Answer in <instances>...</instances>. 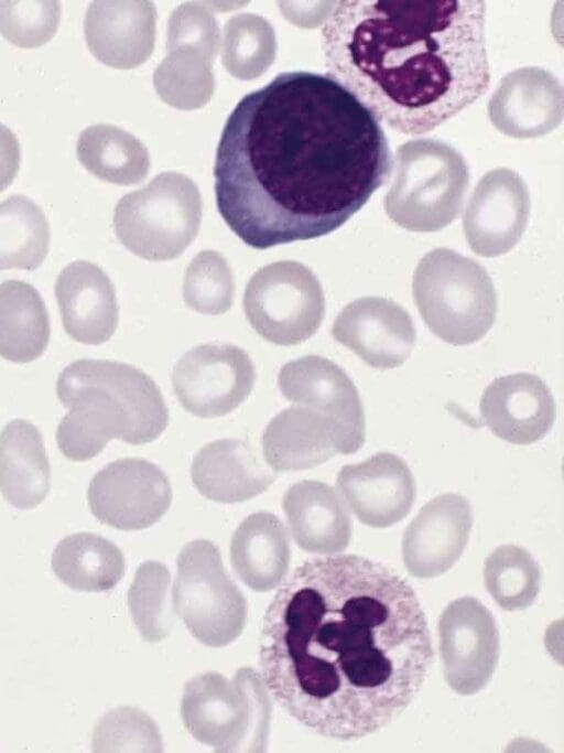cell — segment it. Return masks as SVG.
<instances>
[{
	"label": "cell",
	"mask_w": 564,
	"mask_h": 753,
	"mask_svg": "<svg viewBox=\"0 0 564 753\" xmlns=\"http://www.w3.org/2000/svg\"><path fill=\"white\" fill-rule=\"evenodd\" d=\"M432 661L414 590L361 556L303 562L264 614L261 678L291 717L322 736L357 740L387 727L420 692Z\"/></svg>",
	"instance_id": "obj_1"
},
{
	"label": "cell",
	"mask_w": 564,
	"mask_h": 753,
	"mask_svg": "<svg viewBox=\"0 0 564 753\" xmlns=\"http://www.w3.org/2000/svg\"><path fill=\"white\" fill-rule=\"evenodd\" d=\"M391 170L382 127L346 87L328 74L284 72L226 120L217 208L252 248L308 240L344 225Z\"/></svg>",
	"instance_id": "obj_2"
},
{
	"label": "cell",
	"mask_w": 564,
	"mask_h": 753,
	"mask_svg": "<svg viewBox=\"0 0 564 753\" xmlns=\"http://www.w3.org/2000/svg\"><path fill=\"white\" fill-rule=\"evenodd\" d=\"M322 30L328 75L377 120L429 132L490 83L481 0H343Z\"/></svg>",
	"instance_id": "obj_3"
},
{
	"label": "cell",
	"mask_w": 564,
	"mask_h": 753,
	"mask_svg": "<svg viewBox=\"0 0 564 753\" xmlns=\"http://www.w3.org/2000/svg\"><path fill=\"white\" fill-rule=\"evenodd\" d=\"M56 394L68 409L56 430L57 447L74 462L95 458L111 439L130 444L154 441L169 423L156 384L124 363L77 359L58 375Z\"/></svg>",
	"instance_id": "obj_4"
},
{
	"label": "cell",
	"mask_w": 564,
	"mask_h": 753,
	"mask_svg": "<svg viewBox=\"0 0 564 753\" xmlns=\"http://www.w3.org/2000/svg\"><path fill=\"white\" fill-rule=\"evenodd\" d=\"M412 289L426 325L446 343H475L495 322L497 295L488 272L452 249L427 252L415 269Z\"/></svg>",
	"instance_id": "obj_5"
},
{
	"label": "cell",
	"mask_w": 564,
	"mask_h": 753,
	"mask_svg": "<svg viewBox=\"0 0 564 753\" xmlns=\"http://www.w3.org/2000/svg\"><path fill=\"white\" fill-rule=\"evenodd\" d=\"M181 714L188 732L217 752L265 750L271 702L261 675L240 668L231 679L208 671L184 688Z\"/></svg>",
	"instance_id": "obj_6"
},
{
	"label": "cell",
	"mask_w": 564,
	"mask_h": 753,
	"mask_svg": "<svg viewBox=\"0 0 564 753\" xmlns=\"http://www.w3.org/2000/svg\"><path fill=\"white\" fill-rule=\"evenodd\" d=\"M469 183L464 157L441 140H410L398 148L395 173L383 200L387 215L411 232H436L459 214Z\"/></svg>",
	"instance_id": "obj_7"
},
{
	"label": "cell",
	"mask_w": 564,
	"mask_h": 753,
	"mask_svg": "<svg viewBox=\"0 0 564 753\" xmlns=\"http://www.w3.org/2000/svg\"><path fill=\"white\" fill-rule=\"evenodd\" d=\"M202 209L196 184L182 173L169 171L118 201L113 227L132 254L152 261L171 260L196 237Z\"/></svg>",
	"instance_id": "obj_8"
},
{
	"label": "cell",
	"mask_w": 564,
	"mask_h": 753,
	"mask_svg": "<svg viewBox=\"0 0 564 753\" xmlns=\"http://www.w3.org/2000/svg\"><path fill=\"white\" fill-rule=\"evenodd\" d=\"M176 564L173 606L191 634L210 647L234 642L245 627L247 603L228 577L219 549L208 540H193Z\"/></svg>",
	"instance_id": "obj_9"
},
{
	"label": "cell",
	"mask_w": 564,
	"mask_h": 753,
	"mask_svg": "<svg viewBox=\"0 0 564 753\" xmlns=\"http://www.w3.org/2000/svg\"><path fill=\"white\" fill-rule=\"evenodd\" d=\"M246 316L264 340L295 345L318 330L325 314V298L317 277L297 261L272 262L259 269L247 283Z\"/></svg>",
	"instance_id": "obj_10"
},
{
	"label": "cell",
	"mask_w": 564,
	"mask_h": 753,
	"mask_svg": "<svg viewBox=\"0 0 564 753\" xmlns=\"http://www.w3.org/2000/svg\"><path fill=\"white\" fill-rule=\"evenodd\" d=\"M256 380L249 355L232 344H204L174 365L172 384L182 407L199 418L235 410L250 395Z\"/></svg>",
	"instance_id": "obj_11"
},
{
	"label": "cell",
	"mask_w": 564,
	"mask_h": 753,
	"mask_svg": "<svg viewBox=\"0 0 564 753\" xmlns=\"http://www.w3.org/2000/svg\"><path fill=\"white\" fill-rule=\"evenodd\" d=\"M87 499L100 523L120 530H141L167 512L172 488L158 465L143 459L124 458L94 475Z\"/></svg>",
	"instance_id": "obj_12"
},
{
	"label": "cell",
	"mask_w": 564,
	"mask_h": 753,
	"mask_svg": "<svg viewBox=\"0 0 564 753\" xmlns=\"http://www.w3.org/2000/svg\"><path fill=\"white\" fill-rule=\"evenodd\" d=\"M437 633L448 686L463 696L481 690L499 658V632L490 611L475 598L456 599L443 610Z\"/></svg>",
	"instance_id": "obj_13"
},
{
	"label": "cell",
	"mask_w": 564,
	"mask_h": 753,
	"mask_svg": "<svg viewBox=\"0 0 564 753\" xmlns=\"http://www.w3.org/2000/svg\"><path fill=\"white\" fill-rule=\"evenodd\" d=\"M530 215V194L513 170L486 173L475 187L463 216V230L471 250L496 257L511 250L523 235Z\"/></svg>",
	"instance_id": "obj_14"
},
{
	"label": "cell",
	"mask_w": 564,
	"mask_h": 753,
	"mask_svg": "<svg viewBox=\"0 0 564 753\" xmlns=\"http://www.w3.org/2000/svg\"><path fill=\"white\" fill-rule=\"evenodd\" d=\"M279 387L291 402L327 416L337 426L347 454L364 445L365 415L358 390L334 362L317 355L291 361L280 370Z\"/></svg>",
	"instance_id": "obj_15"
},
{
	"label": "cell",
	"mask_w": 564,
	"mask_h": 753,
	"mask_svg": "<svg viewBox=\"0 0 564 753\" xmlns=\"http://www.w3.org/2000/svg\"><path fill=\"white\" fill-rule=\"evenodd\" d=\"M332 335L369 366L389 369L410 357L416 331L410 314L394 301L365 297L339 312Z\"/></svg>",
	"instance_id": "obj_16"
},
{
	"label": "cell",
	"mask_w": 564,
	"mask_h": 753,
	"mask_svg": "<svg viewBox=\"0 0 564 753\" xmlns=\"http://www.w3.org/2000/svg\"><path fill=\"white\" fill-rule=\"evenodd\" d=\"M473 526L467 498L456 493L426 503L406 527L402 560L413 577L430 579L445 573L462 556Z\"/></svg>",
	"instance_id": "obj_17"
},
{
	"label": "cell",
	"mask_w": 564,
	"mask_h": 753,
	"mask_svg": "<svg viewBox=\"0 0 564 753\" xmlns=\"http://www.w3.org/2000/svg\"><path fill=\"white\" fill-rule=\"evenodd\" d=\"M487 110L494 127L508 137L544 136L557 128L563 119L562 83L541 67L517 68L500 79Z\"/></svg>",
	"instance_id": "obj_18"
},
{
	"label": "cell",
	"mask_w": 564,
	"mask_h": 753,
	"mask_svg": "<svg viewBox=\"0 0 564 753\" xmlns=\"http://www.w3.org/2000/svg\"><path fill=\"white\" fill-rule=\"evenodd\" d=\"M337 486L359 521L372 528L402 520L415 499V482L408 464L389 452L343 466Z\"/></svg>",
	"instance_id": "obj_19"
},
{
	"label": "cell",
	"mask_w": 564,
	"mask_h": 753,
	"mask_svg": "<svg viewBox=\"0 0 564 753\" xmlns=\"http://www.w3.org/2000/svg\"><path fill=\"white\" fill-rule=\"evenodd\" d=\"M480 418L498 438L513 444L543 439L555 419V404L538 376L518 373L496 378L482 392Z\"/></svg>",
	"instance_id": "obj_20"
},
{
	"label": "cell",
	"mask_w": 564,
	"mask_h": 753,
	"mask_svg": "<svg viewBox=\"0 0 564 753\" xmlns=\"http://www.w3.org/2000/svg\"><path fill=\"white\" fill-rule=\"evenodd\" d=\"M156 10L151 1H93L85 14L84 34L101 63L130 69L153 52Z\"/></svg>",
	"instance_id": "obj_21"
},
{
	"label": "cell",
	"mask_w": 564,
	"mask_h": 753,
	"mask_svg": "<svg viewBox=\"0 0 564 753\" xmlns=\"http://www.w3.org/2000/svg\"><path fill=\"white\" fill-rule=\"evenodd\" d=\"M55 297L64 330L76 342L99 345L113 335L119 319L116 291L99 266L86 260L65 266Z\"/></svg>",
	"instance_id": "obj_22"
},
{
	"label": "cell",
	"mask_w": 564,
	"mask_h": 753,
	"mask_svg": "<svg viewBox=\"0 0 564 753\" xmlns=\"http://www.w3.org/2000/svg\"><path fill=\"white\" fill-rule=\"evenodd\" d=\"M262 451L276 472L307 470L337 453L347 454L337 426L324 413L301 405L271 419L262 434Z\"/></svg>",
	"instance_id": "obj_23"
},
{
	"label": "cell",
	"mask_w": 564,
	"mask_h": 753,
	"mask_svg": "<svg viewBox=\"0 0 564 753\" xmlns=\"http://www.w3.org/2000/svg\"><path fill=\"white\" fill-rule=\"evenodd\" d=\"M191 475L203 496L227 504L251 499L275 480L250 443L238 439H221L203 447L193 459Z\"/></svg>",
	"instance_id": "obj_24"
},
{
	"label": "cell",
	"mask_w": 564,
	"mask_h": 753,
	"mask_svg": "<svg viewBox=\"0 0 564 753\" xmlns=\"http://www.w3.org/2000/svg\"><path fill=\"white\" fill-rule=\"evenodd\" d=\"M282 507L296 545L311 553L344 551L351 538L349 513L336 491L319 481H302L284 494Z\"/></svg>",
	"instance_id": "obj_25"
},
{
	"label": "cell",
	"mask_w": 564,
	"mask_h": 753,
	"mask_svg": "<svg viewBox=\"0 0 564 753\" xmlns=\"http://www.w3.org/2000/svg\"><path fill=\"white\" fill-rule=\"evenodd\" d=\"M51 488V467L41 431L14 419L0 433V492L18 509L39 506Z\"/></svg>",
	"instance_id": "obj_26"
},
{
	"label": "cell",
	"mask_w": 564,
	"mask_h": 753,
	"mask_svg": "<svg viewBox=\"0 0 564 753\" xmlns=\"http://www.w3.org/2000/svg\"><path fill=\"white\" fill-rule=\"evenodd\" d=\"M230 560L250 589L267 592L278 587L290 563V541L282 521L267 512L248 516L232 535Z\"/></svg>",
	"instance_id": "obj_27"
},
{
	"label": "cell",
	"mask_w": 564,
	"mask_h": 753,
	"mask_svg": "<svg viewBox=\"0 0 564 753\" xmlns=\"http://www.w3.org/2000/svg\"><path fill=\"white\" fill-rule=\"evenodd\" d=\"M50 335V316L40 292L22 280L0 283V356L17 364L33 362L47 348Z\"/></svg>",
	"instance_id": "obj_28"
},
{
	"label": "cell",
	"mask_w": 564,
	"mask_h": 753,
	"mask_svg": "<svg viewBox=\"0 0 564 753\" xmlns=\"http://www.w3.org/2000/svg\"><path fill=\"white\" fill-rule=\"evenodd\" d=\"M52 570L68 588L84 592L113 589L124 574V557L110 540L91 533H76L55 547Z\"/></svg>",
	"instance_id": "obj_29"
},
{
	"label": "cell",
	"mask_w": 564,
	"mask_h": 753,
	"mask_svg": "<svg viewBox=\"0 0 564 753\" xmlns=\"http://www.w3.org/2000/svg\"><path fill=\"white\" fill-rule=\"evenodd\" d=\"M76 154L91 174L119 185L141 182L150 169L144 144L130 132L108 123L85 128L77 139Z\"/></svg>",
	"instance_id": "obj_30"
},
{
	"label": "cell",
	"mask_w": 564,
	"mask_h": 753,
	"mask_svg": "<svg viewBox=\"0 0 564 753\" xmlns=\"http://www.w3.org/2000/svg\"><path fill=\"white\" fill-rule=\"evenodd\" d=\"M51 232L43 209L14 194L0 203V270L39 268L50 250Z\"/></svg>",
	"instance_id": "obj_31"
},
{
	"label": "cell",
	"mask_w": 564,
	"mask_h": 753,
	"mask_svg": "<svg viewBox=\"0 0 564 753\" xmlns=\"http://www.w3.org/2000/svg\"><path fill=\"white\" fill-rule=\"evenodd\" d=\"M153 85L160 98L174 108H200L215 90L213 62L189 47L167 51L153 74Z\"/></svg>",
	"instance_id": "obj_32"
},
{
	"label": "cell",
	"mask_w": 564,
	"mask_h": 753,
	"mask_svg": "<svg viewBox=\"0 0 564 753\" xmlns=\"http://www.w3.org/2000/svg\"><path fill=\"white\" fill-rule=\"evenodd\" d=\"M275 54L274 30L263 17L241 13L225 24L221 62L234 77L241 80L259 77L271 66Z\"/></svg>",
	"instance_id": "obj_33"
},
{
	"label": "cell",
	"mask_w": 564,
	"mask_h": 753,
	"mask_svg": "<svg viewBox=\"0 0 564 753\" xmlns=\"http://www.w3.org/2000/svg\"><path fill=\"white\" fill-rule=\"evenodd\" d=\"M484 581L491 598L501 609L524 610L539 594L541 570L524 548L502 545L487 557Z\"/></svg>",
	"instance_id": "obj_34"
},
{
	"label": "cell",
	"mask_w": 564,
	"mask_h": 753,
	"mask_svg": "<svg viewBox=\"0 0 564 753\" xmlns=\"http://www.w3.org/2000/svg\"><path fill=\"white\" fill-rule=\"evenodd\" d=\"M171 577L158 561L141 563L128 591L131 616L148 642L165 638L174 624V606L170 596Z\"/></svg>",
	"instance_id": "obj_35"
},
{
	"label": "cell",
	"mask_w": 564,
	"mask_h": 753,
	"mask_svg": "<svg viewBox=\"0 0 564 753\" xmlns=\"http://www.w3.org/2000/svg\"><path fill=\"white\" fill-rule=\"evenodd\" d=\"M234 293L231 269L219 252L203 250L193 258L183 282L187 306L202 314H223L230 309Z\"/></svg>",
	"instance_id": "obj_36"
},
{
	"label": "cell",
	"mask_w": 564,
	"mask_h": 753,
	"mask_svg": "<svg viewBox=\"0 0 564 753\" xmlns=\"http://www.w3.org/2000/svg\"><path fill=\"white\" fill-rule=\"evenodd\" d=\"M95 752H161V733L143 711L120 707L105 714L93 734Z\"/></svg>",
	"instance_id": "obj_37"
},
{
	"label": "cell",
	"mask_w": 564,
	"mask_h": 753,
	"mask_svg": "<svg viewBox=\"0 0 564 753\" xmlns=\"http://www.w3.org/2000/svg\"><path fill=\"white\" fill-rule=\"evenodd\" d=\"M61 6L55 0H0V33L19 47H37L56 33Z\"/></svg>",
	"instance_id": "obj_38"
},
{
	"label": "cell",
	"mask_w": 564,
	"mask_h": 753,
	"mask_svg": "<svg viewBox=\"0 0 564 753\" xmlns=\"http://www.w3.org/2000/svg\"><path fill=\"white\" fill-rule=\"evenodd\" d=\"M219 43L218 23L202 3L185 2L172 12L167 22V51L189 47L214 62Z\"/></svg>",
	"instance_id": "obj_39"
},
{
	"label": "cell",
	"mask_w": 564,
	"mask_h": 753,
	"mask_svg": "<svg viewBox=\"0 0 564 753\" xmlns=\"http://www.w3.org/2000/svg\"><path fill=\"white\" fill-rule=\"evenodd\" d=\"M21 161V149L17 136L0 122V192L14 180Z\"/></svg>",
	"instance_id": "obj_40"
}]
</instances>
